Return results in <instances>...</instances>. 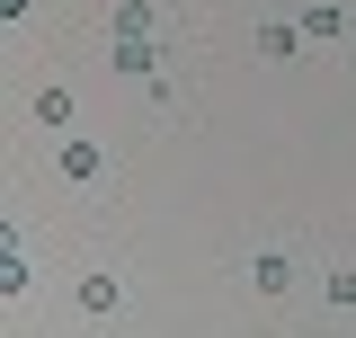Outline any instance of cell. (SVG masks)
Instances as JSON below:
<instances>
[{"label": "cell", "instance_id": "obj_7", "mask_svg": "<svg viewBox=\"0 0 356 338\" xmlns=\"http://www.w3.org/2000/svg\"><path fill=\"white\" fill-rule=\"evenodd\" d=\"M107 27H116V36H152V27H161V9H152V0H116V18H107Z\"/></svg>", "mask_w": 356, "mask_h": 338}, {"label": "cell", "instance_id": "obj_6", "mask_svg": "<svg viewBox=\"0 0 356 338\" xmlns=\"http://www.w3.org/2000/svg\"><path fill=\"white\" fill-rule=\"evenodd\" d=\"M63 178H107V152H98V143H63Z\"/></svg>", "mask_w": 356, "mask_h": 338}, {"label": "cell", "instance_id": "obj_1", "mask_svg": "<svg viewBox=\"0 0 356 338\" xmlns=\"http://www.w3.org/2000/svg\"><path fill=\"white\" fill-rule=\"evenodd\" d=\"M116 72H134V81H161V72H170V54H161L152 36H116Z\"/></svg>", "mask_w": 356, "mask_h": 338}, {"label": "cell", "instance_id": "obj_8", "mask_svg": "<svg viewBox=\"0 0 356 338\" xmlns=\"http://www.w3.org/2000/svg\"><path fill=\"white\" fill-rule=\"evenodd\" d=\"M36 125H72V89H36Z\"/></svg>", "mask_w": 356, "mask_h": 338}, {"label": "cell", "instance_id": "obj_2", "mask_svg": "<svg viewBox=\"0 0 356 338\" xmlns=\"http://www.w3.org/2000/svg\"><path fill=\"white\" fill-rule=\"evenodd\" d=\"M303 18H267V27H259V54H267V63H294V54H303Z\"/></svg>", "mask_w": 356, "mask_h": 338}, {"label": "cell", "instance_id": "obj_5", "mask_svg": "<svg viewBox=\"0 0 356 338\" xmlns=\"http://www.w3.org/2000/svg\"><path fill=\"white\" fill-rule=\"evenodd\" d=\"M81 312H98V321L125 312V285H116V276H81Z\"/></svg>", "mask_w": 356, "mask_h": 338}, {"label": "cell", "instance_id": "obj_3", "mask_svg": "<svg viewBox=\"0 0 356 338\" xmlns=\"http://www.w3.org/2000/svg\"><path fill=\"white\" fill-rule=\"evenodd\" d=\"M303 36L312 45H339V36H348V9H339V0H312V9H303Z\"/></svg>", "mask_w": 356, "mask_h": 338}, {"label": "cell", "instance_id": "obj_4", "mask_svg": "<svg viewBox=\"0 0 356 338\" xmlns=\"http://www.w3.org/2000/svg\"><path fill=\"white\" fill-rule=\"evenodd\" d=\"M250 285H259V294H285V285H294V258H285V250H259V258H250Z\"/></svg>", "mask_w": 356, "mask_h": 338}]
</instances>
